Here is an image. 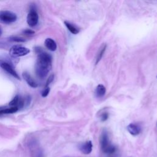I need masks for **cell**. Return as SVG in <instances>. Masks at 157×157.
I'll use <instances>...</instances> for the list:
<instances>
[{
    "label": "cell",
    "instance_id": "cell-1",
    "mask_svg": "<svg viewBox=\"0 0 157 157\" xmlns=\"http://www.w3.org/2000/svg\"><path fill=\"white\" fill-rule=\"evenodd\" d=\"M38 53L37 60L35 65V72L36 75L41 79L45 78L52 68V56L43 51L41 47L35 48Z\"/></svg>",
    "mask_w": 157,
    "mask_h": 157
},
{
    "label": "cell",
    "instance_id": "cell-2",
    "mask_svg": "<svg viewBox=\"0 0 157 157\" xmlns=\"http://www.w3.org/2000/svg\"><path fill=\"white\" fill-rule=\"evenodd\" d=\"M100 145L103 152L108 155H112L116 152V147L111 143L106 130L102 131L100 137Z\"/></svg>",
    "mask_w": 157,
    "mask_h": 157
},
{
    "label": "cell",
    "instance_id": "cell-3",
    "mask_svg": "<svg viewBox=\"0 0 157 157\" xmlns=\"http://www.w3.org/2000/svg\"><path fill=\"white\" fill-rule=\"evenodd\" d=\"M17 19V15L9 11H0V22L2 23L10 24L15 22Z\"/></svg>",
    "mask_w": 157,
    "mask_h": 157
},
{
    "label": "cell",
    "instance_id": "cell-4",
    "mask_svg": "<svg viewBox=\"0 0 157 157\" xmlns=\"http://www.w3.org/2000/svg\"><path fill=\"white\" fill-rule=\"evenodd\" d=\"M29 52H30V50L29 49L25 47H22L21 46H18V45L12 46L9 50L10 55L14 58L26 55Z\"/></svg>",
    "mask_w": 157,
    "mask_h": 157
},
{
    "label": "cell",
    "instance_id": "cell-5",
    "mask_svg": "<svg viewBox=\"0 0 157 157\" xmlns=\"http://www.w3.org/2000/svg\"><path fill=\"white\" fill-rule=\"evenodd\" d=\"M26 22L30 27L36 26L39 22V15L35 9H31L26 17Z\"/></svg>",
    "mask_w": 157,
    "mask_h": 157
},
{
    "label": "cell",
    "instance_id": "cell-6",
    "mask_svg": "<svg viewBox=\"0 0 157 157\" xmlns=\"http://www.w3.org/2000/svg\"><path fill=\"white\" fill-rule=\"evenodd\" d=\"M0 67H1L3 70L6 71L9 74L12 76L14 77L18 80H20V76L14 68V67L9 64L8 62L4 61L3 60H0Z\"/></svg>",
    "mask_w": 157,
    "mask_h": 157
},
{
    "label": "cell",
    "instance_id": "cell-7",
    "mask_svg": "<svg viewBox=\"0 0 157 157\" xmlns=\"http://www.w3.org/2000/svg\"><path fill=\"white\" fill-rule=\"evenodd\" d=\"M79 149L84 154L88 155L92 152L93 149V144L91 141H88L82 143L79 145Z\"/></svg>",
    "mask_w": 157,
    "mask_h": 157
},
{
    "label": "cell",
    "instance_id": "cell-8",
    "mask_svg": "<svg viewBox=\"0 0 157 157\" xmlns=\"http://www.w3.org/2000/svg\"><path fill=\"white\" fill-rule=\"evenodd\" d=\"M25 104V101L19 95L15 96L13 100L9 103V106L11 107H17L19 109L22 108Z\"/></svg>",
    "mask_w": 157,
    "mask_h": 157
},
{
    "label": "cell",
    "instance_id": "cell-9",
    "mask_svg": "<svg viewBox=\"0 0 157 157\" xmlns=\"http://www.w3.org/2000/svg\"><path fill=\"white\" fill-rule=\"evenodd\" d=\"M128 131L133 136H138L140 134L141 129L138 125L135 123H130L127 127Z\"/></svg>",
    "mask_w": 157,
    "mask_h": 157
},
{
    "label": "cell",
    "instance_id": "cell-10",
    "mask_svg": "<svg viewBox=\"0 0 157 157\" xmlns=\"http://www.w3.org/2000/svg\"><path fill=\"white\" fill-rule=\"evenodd\" d=\"M22 77L24 80L26 82L28 85L32 88H36L38 87V84L34 80V79L31 76V75L27 73L24 72L22 74Z\"/></svg>",
    "mask_w": 157,
    "mask_h": 157
},
{
    "label": "cell",
    "instance_id": "cell-11",
    "mask_svg": "<svg viewBox=\"0 0 157 157\" xmlns=\"http://www.w3.org/2000/svg\"><path fill=\"white\" fill-rule=\"evenodd\" d=\"M44 44H45V46L46 47V48L50 51L54 52L56 50V48H57L56 43L52 38L46 39L44 42Z\"/></svg>",
    "mask_w": 157,
    "mask_h": 157
},
{
    "label": "cell",
    "instance_id": "cell-12",
    "mask_svg": "<svg viewBox=\"0 0 157 157\" xmlns=\"http://www.w3.org/2000/svg\"><path fill=\"white\" fill-rule=\"evenodd\" d=\"M32 147V150H31V153H32V157H43V154L42 151L39 149V148L37 146L35 142H33L32 145H31Z\"/></svg>",
    "mask_w": 157,
    "mask_h": 157
},
{
    "label": "cell",
    "instance_id": "cell-13",
    "mask_svg": "<svg viewBox=\"0 0 157 157\" xmlns=\"http://www.w3.org/2000/svg\"><path fill=\"white\" fill-rule=\"evenodd\" d=\"M106 91V87L102 84H99L96 88L95 95L98 98H102L105 95Z\"/></svg>",
    "mask_w": 157,
    "mask_h": 157
},
{
    "label": "cell",
    "instance_id": "cell-14",
    "mask_svg": "<svg viewBox=\"0 0 157 157\" xmlns=\"http://www.w3.org/2000/svg\"><path fill=\"white\" fill-rule=\"evenodd\" d=\"M65 25L67 26V28L68 29V30L70 31V32L74 35H77L79 33V29L75 26L74 24L69 22H67L65 21Z\"/></svg>",
    "mask_w": 157,
    "mask_h": 157
},
{
    "label": "cell",
    "instance_id": "cell-15",
    "mask_svg": "<svg viewBox=\"0 0 157 157\" xmlns=\"http://www.w3.org/2000/svg\"><path fill=\"white\" fill-rule=\"evenodd\" d=\"M106 47H107V45L104 44L100 49L99 51H98V53L97 54V59H96V62L95 63L96 65H97L98 63L100 62V61L101 60L105 51H106Z\"/></svg>",
    "mask_w": 157,
    "mask_h": 157
},
{
    "label": "cell",
    "instance_id": "cell-16",
    "mask_svg": "<svg viewBox=\"0 0 157 157\" xmlns=\"http://www.w3.org/2000/svg\"><path fill=\"white\" fill-rule=\"evenodd\" d=\"M18 110H19V109L17 107H11L9 108L2 109H0V115H4V114H13V113L17 112Z\"/></svg>",
    "mask_w": 157,
    "mask_h": 157
},
{
    "label": "cell",
    "instance_id": "cell-17",
    "mask_svg": "<svg viewBox=\"0 0 157 157\" xmlns=\"http://www.w3.org/2000/svg\"><path fill=\"white\" fill-rule=\"evenodd\" d=\"M9 41L12 43H24L26 41V40L22 37L17 36H10L8 38Z\"/></svg>",
    "mask_w": 157,
    "mask_h": 157
},
{
    "label": "cell",
    "instance_id": "cell-18",
    "mask_svg": "<svg viewBox=\"0 0 157 157\" xmlns=\"http://www.w3.org/2000/svg\"><path fill=\"white\" fill-rule=\"evenodd\" d=\"M100 120L101 121H106L109 118V114L108 112H102L100 116Z\"/></svg>",
    "mask_w": 157,
    "mask_h": 157
},
{
    "label": "cell",
    "instance_id": "cell-19",
    "mask_svg": "<svg viewBox=\"0 0 157 157\" xmlns=\"http://www.w3.org/2000/svg\"><path fill=\"white\" fill-rule=\"evenodd\" d=\"M50 87H46L43 90V91L42 93H41L42 97H44V98L47 97L48 95L49 94V93H50Z\"/></svg>",
    "mask_w": 157,
    "mask_h": 157
},
{
    "label": "cell",
    "instance_id": "cell-20",
    "mask_svg": "<svg viewBox=\"0 0 157 157\" xmlns=\"http://www.w3.org/2000/svg\"><path fill=\"white\" fill-rule=\"evenodd\" d=\"M53 79H54V75H53V74L50 75V76H49V79H47V80L46 85V87H49V85L51 82H53Z\"/></svg>",
    "mask_w": 157,
    "mask_h": 157
},
{
    "label": "cell",
    "instance_id": "cell-21",
    "mask_svg": "<svg viewBox=\"0 0 157 157\" xmlns=\"http://www.w3.org/2000/svg\"><path fill=\"white\" fill-rule=\"evenodd\" d=\"M23 33L26 35H33V34H35V31L32 29H26L23 31Z\"/></svg>",
    "mask_w": 157,
    "mask_h": 157
},
{
    "label": "cell",
    "instance_id": "cell-22",
    "mask_svg": "<svg viewBox=\"0 0 157 157\" xmlns=\"http://www.w3.org/2000/svg\"><path fill=\"white\" fill-rule=\"evenodd\" d=\"M2 33H3V30H2V26H0V36H1L2 35Z\"/></svg>",
    "mask_w": 157,
    "mask_h": 157
},
{
    "label": "cell",
    "instance_id": "cell-23",
    "mask_svg": "<svg viewBox=\"0 0 157 157\" xmlns=\"http://www.w3.org/2000/svg\"><path fill=\"white\" fill-rule=\"evenodd\" d=\"M156 77H157V76H156Z\"/></svg>",
    "mask_w": 157,
    "mask_h": 157
},
{
    "label": "cell",
    "instance_id": "cell-24",
    "mask_svg": "<svg viewBox=\"0 0 157 157\" xmlns=\"http://www.w3.org/2000/svg\"><path fill=\"white\" fill-rule=\"evenodd\" d=\"M156 125H157V124H156Z\"/></svg>",
    "mask_w": 157,
    "mask_h": 157
}]
</instances>
